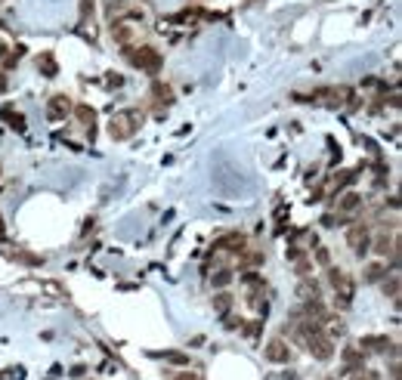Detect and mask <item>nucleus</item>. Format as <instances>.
<instances>
[{
    "label": "nucleus",
    "mask_w": 402,
    "mask_h": 380,
    "mask_svg": "<svg viewBox=\"0 0 402 380\" xmlns=\"http://www.w3.org/2000/svg\"><path fill=\"white\" fill-rule=\"evenodd\" d=\"M174 380H201V377H198V374H189V371H183V374H177Z\"/></svg>",
    "instance_id": "nucleus-26"
},
{
    "label": "nucleus",
    "mask_w": 402,
    "mask_h": 380,
    "mask_svg": "<svg viewBox=\"0 0 402 380\" xmlns=\"http://www.w3.org/2000/svg\"><path fill=\"white\" fill-rule=\"evenodd\" d=\"M0 238H3V223H0Z\"/></svg>",
    "instance_id": "nucleus-29"
},
{
    "label": "nucleus",
    "mask_w": 402,
    "mask_h": 380,
    "mask_svg": "<svg viewBox=\"0 0 402 380\" xmlns=\"http://www.w3.org/2000/svg\"><path fill=\"white\" fill-rule=\"evenodd\" d=\"M158 359H164V362H170V365H189V355H183V352H177V349H167V352H155Z\"/></svg>",
    "instance_id": "nucleus-13"
},
{
    "label": "nucleus",
    "mask_w": 402,
    "mask_h": 380,
    "mask_svg": "<svg viewBox=\"0 0 402 380\" xmlns=\"http://www.w3.org/2000/svg\"><path fill=\"white\" fill-rule=\"evenodd\" d=\"M343 368H347V371H356V368H362V355L356 352V349H347V352H343Z\"/></svg>",
    "instance_id": "nucleus-15"
},
{
    "label": "nucleus",
    "mask_w": 402,
    "mask_h": 380,
    "mask_svg": "<svg viewBox=\"0 0 402 380\" xmlns=\"http://www.w3.org/2000/svg\"><path fill=\"white\" fill-rule=\"evenodd\" d=\"M111 34H114V40H118V43H127L130 40V25H121V22H118V25H111Z\"/></svg>",
    "instance_id": "nucleus-19"
},
{
    "label": "nucleus",
    "mask_w": 402,
    "mask_h": 380,
    "mask_svg": "<svg viewBox=\"0 0 402 380\" xmlns=\"http://www.w3.org/2000/svg\"><path fill=\"white\" fill-rule=\"evenodd\" d=\"M229 306H232V297H229V294H217V297H214V309H217L220 315L229 312Z\"/></svg>",
    "instance_id": "nucleus-17"
},
{
    "label": "nucleus",
    "mask_w": 402,
    "mask_h": 380,
    "mask_svg": "<svg viewBox=\"0 0 402 380\" xmlns=\"http://www.w3.org/2000/svg\"><path fill=\"white\" fill-rule=\"evenodd\" d=\"M0 118H3L9 127H16L19 133H25V118H22L19 111H13V105H3V108H0Z\"/></svg>",
    "instance_id": "nucleus-10"
},
{
    "label": "nucleus",
    "mask_w": 402,
    "mask_h": 380,
    "mask_svg": "<svg viewBox=\"0 0 402 380\" xmlns=\"http://www.w3.org/2000/svg\"><path fill=\"white\" fill-rule=\"evenodd\" d=\"M241 281H245L248 291H260V287H263V278H260L257 272H245V278H241Z\"/></svg>",
    "instance_id": "nucleus-20"
},
{
    "label": "nucleus",
    "mask_w": 402,
    "mask_h": 380,
    "mask_svg": "<svg viewBox=\"0 0 402 380\" xmlns=\"http://www.w3.org/2000/svg\"><path fill=\"white\" fill-rule=\"evenodd\" d=\"M359 204H362V195H359V192H347V195H343V198L337 201V207H340L343 213H353V210H359Z\"/></svg>",
    "instance_id": "nucleus-11"
},
{
    "label": "nucleus",
    "mask_w": 402,
    "mask_h": 380,
    "mask_svg": "<svg viewBox=\"0 0 402 380\" xmlns=\"http://www.w3.org/2000/svg\"><path fill=\"white\" fill-rule=\"evenodd\" d=\"M241 247H245V235L241 232H229L214 244V250H241Z\"/></svg>",
    "instance_id": "nucleus-7"
},
{
    "label": "nucleus",
    "mask_w": 402,
    "mask_h": 380,
    "mask_svg": "<svg viewBox=\"0 0 402 380\" xmlns=\"http://www.w3.org/2000/svg\"><path fill=\"white\" fill-rule=\"evenodd\" d=\"M316 260L322 263V266H331V253H328L325 247H319V250H316Z\"/></svg>",
    "instance_id": "nucleus-24"
},
{
    "label": "nucleus",
    "mask_w": 402,
    "mask_h": 380,
    "mask_svg": "<svg viewBox=\"0 0 402 380\" xmlns=\"http://www.w3.org/2000/svg\"><path fill=\"white\" fill-rule=\"evenodd\" d=\"M365 278H368V281L387 278V263H368V266H365Z\"/></svg>",
    "instance_id": "nucleus-12"
},
{
    "label": "nucleus",
    "mask_w": 402,
    "mask_h": 380,
    "mask_svg": "<svg viewBox=\"0 0 402 380\" xmlns=\"http://www.w3.org/2000/svg\"><path fill=\"white\" fill-rule=\"evenodd\" d=\"M37 68H40V71H43V74H47V77H53L56 71H59V65H56V62H53V56H50V53H43V56H40V59H37Z\"/></svg>",
    "instance_id": "nucleus-14"
},
{
    "label": "nucleus",
    "mask_w": 402,
    "mask_h": 380,
    "mask_svg": "<svg viewBox=\"0 0 402 380\" xmlns=\"http://www.w3.org/2000/svg\"><path fill=\"white\" fill-rule=\"evenodd\" d=\"M68 111H72V102H68V96H53V99H50V118H53V121L65 118Z\"/></svg>",
    "instance_id": "nucleus-9"
},
{
    "label": "nucleus",
    "mask_w": 402,
    "mask_h": 380,
    "mask_svg": "<svg viewBox=\"0 0 402 380\" xmlns=\"http://www.w3.org/2000/svg\"><path fill=\"white\" fill-rule=\"evenodd\" d=\"M309 352H313L316 355V359L319 362H328L331 359V355H334V346H331V337H325V334H322V337H316L313 343H309V346H306Z\"/></svg>",
    "instance_id": "nucleus-6"
},
{
    "label": "nucleus",
    "mask_w": 402,
    "mask_h": 380,
    "mask_svg": "<svg viewBox=\"0 0 402 380\" xmlns=\"http://www.w3.org/2000/svg\"><path fill=\"white\" fill-rule=\"evenodd\" d=\"M109 87H114V90L124 87V77H121V74H109Z\"/></svg>",
    "instance_id": "nucleus-25"
},
{
    "label": "nucleus",
    "mask_w": 402,
    "mask_h": 380,
    "mask_svg": "<svg viewBox=\"0 0 402 380\" xmlns=\"http://www.w3.org/2000/svg\"><path fill=\"white\" fill-rule=\"evenodd\" d=\"M384 294H390L393 300H399V278H396V275H390V278H384Z\"/></svg>",
    "instance_id": "nucleus-21"
},
{
    "label": "nucleus",
    "mask_w": 402,
    "mask_h": 380,
    "mask_svg": "<svg viewBox=\"0 0 402 380\" xmlns=\"http://www.w3.org/2000/svg\"><path fill=\"white\" fill-rule=\"evenodd\" d=\"M328 278H331V287H334V297H337V306L347 309L353 303V294H356V281L350 275H343L340 269H331L328 266Z\"/></svg>",
    "instance_id": "nucleus-2"
},
{
    "label": "nucleus",
    "mask_w": 402,
    "mask_h": 380,
    "mask_svg": "<svg viewBox=\"0 0 402 380\" xmlns=\"http://www.w3.org/2000/svg\"><path fill=\"white\" fill-rule=\"evenodd\" d=\"M347 244L359 253V257H365V253H368V244H371L368 229H365V226H353L350 232H347Z\"/></svg>",
    "instance_id": "nucleus-4"
},
{
    "label": "nucleus",
    "mask_w": 402,
    "mask_h": 380,
    "mask_svg": "<svg viewBox=\"0 0 402 380\" xmlns=\"http://www.w3.org/2000/svg\"><path fill=\"white\" fill-rule=\"evenodd\" d=\"M353 380H374V374H356Z\"/></svg>",
    "instance_id": "nucleus-28"
},
{
    "label": "nucleus",
    "mask_w": 402,
    "mask_h": 380,
    "mask_svg": "<svg viewBox=\"0 0 402 380\" xmlns=\"http://www.w3.org/2000/svg\"><path fill=\"white\" fill-rule=\"evenodd\" d=\"M266 359L275 362V365H288V362H291V346H288L285 340L275 337V340L266 343Z\"/></svg>",
    "instance_id": "nucleus-5"
},
{
    "label": "nucleus",
    "mask_w": 402,
    "mask_h": 380,
    "mask_svg": "<svg viewBox=\"0 0 402 380\" xmlns=\"http://www.w3.org/2000/svg\"><path fill=\"white\" fill-rule=\"evenodd\" d=\"M263 257L260 253H245V260H241V269H248V266H260Z\"/></svg>",
    "instance_id": "nucleus-23"
},
{
    "label": "nucleus",
    "mask_w": 402,
    "mask_h": 380,
    "mask_svg": "<svg viewBox=\"0 0 402 380\" xmlns=\"http://www.w3.org/2000/svg\"><path fill=\"white\" fill-rule=\"evenodd\" d=\"M152 93H155V99H161V102H170V99H174L170 87H167V84H161V80H155V84H152Z\"/></svg>",
    "instance_id": "nucleus-16"
},
{
    "label": "nucleus",
    "mask_w": 402,
    "mask_h": 380,
    "mask_svg": "<svg viewBox=\"0 0 402 380\" xmlns=\"http://www.w3.org/2000/svg\"><path fill=\"white\" fill-rule=\"evenodd\" d=\"M6 87H9V84H6V74H3V71H0V93H3V90H6Z\"/></svg>",
    "instance_id": "nucleus-27"
},
{
    "label": "nucleus",
    "mask_w": 402,
    "mask_h": 380,
    "mask_svg": "<svg viewBox=\"0 0 402 380\" xmlns=\"http://www.w3.org/2000/svg\"><path fill=\"white\" fill-rule=\"evenodd\" d=\"M74 114H77V121H80V124H87V127H90V133H93V111H90L87 105H77V108H74Z\"/></svg>",
    "instance_id": "nucleus-18"
},
{
    "label": "nucleus",
    "mask_w": 402,
    "mask_h": 380,
    "mask_svg": "<svg viewBox=\"0 0 402 380\" xmlns=\"http://www.w3.org/2000/svg\"><path fill=\"white\" fill-rule=\"evenodd\" d=\"M124 53H127L130 65H133V68H140V71H148V74H155L158 68H161V56H158V50H152V47L124 50Z\"/></svg>",
    "instance_id": "nucleus-3"
},
{
    "label": "nucleus",
    "mask_w": 402,
    "mask_h": 380,
    "mask_svg": "<svg viewBox=\"0 0 402 380\" xmlns=\"http://www.w3.org/2000/svg\"><path fill=\"white\" fill-rule=\"evenodd\" d=\"M229 278H232V272H229V269H217L211 284H214V287H226V284H229Z\"/></svg>",
    "instance_id": "nucleus-22"
},
{
    "label": "nucleus",
    "mask_w": 402,
    "mask_h": 380,
    "mask_svg": "<svg viewBox=\"0 0 402 380\" xmlns=\"http://www.w3.org/2000/svg\"><path fill=\"white\" fill-rule=\"evenodd\" d=\"M140 124H143V118L127 108V111H118L109 121V133H111V139H127V136L136 133V127H140Z\"/></svg>",
    "instance_id": "nucleus-1"
},
{
    "label": "nucleus",
    "mask_w": 402,
    "mask_h": 380,
    "mask_svg": "<svg viewBox=\"0 0 402 380\" xmlns=\"http://www.w3.org/2000/svg\"><path fill=\"white\" fill-rule=\"evenodd\" d=\"M359 346L368 349V352H387V349H390V337H387V334H377V337H362Z\"/></svg>",
    "instance_id": "nucleus-8"
}]
</instances>
